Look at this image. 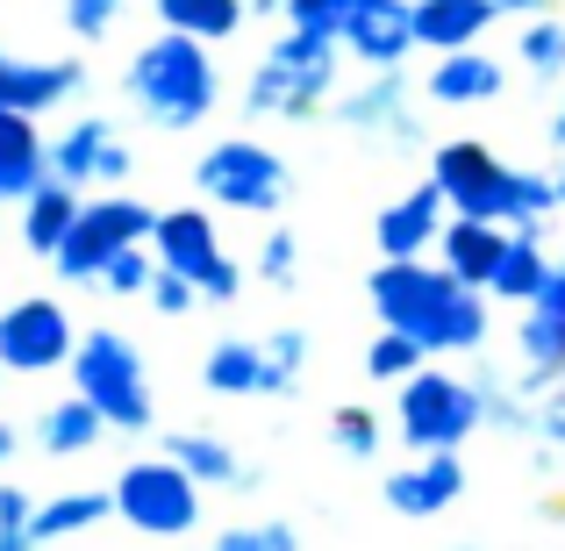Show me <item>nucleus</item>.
<instances>
[{
    "mask_svg": "<svg viewBox=\"0 0 565 551\" xmlns=\"http://www.w3.org/2000/svg\"><path fill=\"white\" fill-rule=\"evenodd\" d=\"M487 301H494L487 287H466V279H451L429 258H380V273H373L380 330L415 337L429 359H458V351L472 359L487 345V330H494Z\"/></svg>",
    "mask_w": 565,
    "mask_h": 551,
    "instance_id": "1",
    "label": "nucleus"
},
{
    "mask_svg": "<svg viewBox=\"0 0 565 551\" xmlns=\"http://www.w3.org/2000/svg\"><path fill=\"white\" fill-rule=\"evenodd\" d=\"M429 180L437 193L451 201V215H472V222H544L558 208V187L544 180V172H515L501 166L487 144L458 137V144H437V158H429Z\"/></svg>",
    "mask_w": 565,
    "mask_h": 551,
    "instance_id": "2",
    "label": "nucleus"
},
{
    "mask_svg": "<svg viewBox=\"0 0 565 551\" xmlns=\"http://www.w3.org/2000/svg\"><path fill=\"white\" fill-rule=\"evenodd\" d=\"M222 80H215V57H207L201 36H180V29H158L137 57H129V100L151 115L158 129H193L207 123Z\"/></svg>",
    "mask_w": 565,
    "mask_h": 551,
    "instance_id": "3",
    "label": "nucleus"
},
{
    "mask_svg": "<svg viewBox=\"0 0 565 551\" xmlns=\"http://www.w3.org/2000/svg\"><path fill=\"white\" fill-rule=\"evenodd\" d=\"M337 65H344V43H337V36L287 29V36L258 57V72H250V115H273V123H308V115L337 94Z\"/></svg>",
    "mask_w": 565,
    "mask_h": 551,
    "instance_id": "4",
    "label": "nucleus"
},
{
    "mask_svg": "<svg viewBox=\"0 0 565 551\" xmlns=\"http://www.w3.org/2000/svg\"><path fill=\"white\" fill-rule=\"evenodd\" d=\"M72 386L108 415V430L122 437H143L158 423V401H151V372H143V351L129 345L122 330H86L79 351H72Z\"/></svg>",
    "mask_w": 565,
    "mask_h": 551,
    "instance_id": "5",
    "label": "nucleus"
},
{
    "mask_svg": "<svg viewBox=\"0 0 565 551\" xmlns=\"http://www.w3.org/2000/svg\"><path fill=\"white\" fill-rule=\"evenodd\" d=\"M394 430L408 452H458L472 430H487L480 380H458L444 365H423L415 380L394 386Z\"/></svg>",
    "mask_w": 565,
    "mask_h": 551,
    "instance_id": "6",
    "label": "nucleus"
},
{
    "mask_svg": "<svg viewBox=\"0 0 565 551\" xmlns=\"http://www.w3.org/2000/svg\"><path fill=\"white\" fill-rule=\"evenodd\" d=\"M108 495H115V516H122L137 538H186V530L201 523V480L166 452L122 466V480H115Z\"/></svg>",
    "mask_w": 565,
    "mask_h": 551,
    "instance_id": "7",
    "label": "nucleus"
},
{
    "mask_svg": "<svg viewBox=\"0 0 565 551\" xmlns=\"http://www.w3.org/2000/svg\"><path fill=\"white\" fill-rule=\"evenodd\" d=\"M151 230H158V208H143L137 193H100V201L79 208V222H72V236L57 244L51 265H57V279H72V287H94L100 265L122 258V251H137V244H151Z\"/></svg>",
    "mask_w": 565,
    "mask_h": 551,
    "instance_id": "8",
    "label": "nucleus"
},
{
    "mask_svg": "<svg viewBox=\"0 0 565 551\" xmlns=\"http://www.w3.org/2000/svg\"><path fill=\"white\" fill-rule=\"evenodd\" d=\"M193 180L215 208H236V215H273L279 201H287V158L265 151V144L250 137H222L201 151V166H193Z\"/></svg>",
    "mask_w": 565,
    "mask_h": 551,
    "instance_id": "9",
    "label": "nucleus"
},
{
    "mask_svg": "<svg viewBox=\"0 0 565 551\" xmlns=\"http://www.w3.org/2000/svg\"><path fill=\"white\" fill-rule=\"evenodd\" d=\"M151 251H158L166 273H186L201 287V301H236V287H244V265L222 251L207 208H166L158 230H151Z\"/></svg>",
    "mask_w": 565,
    "mask_h": 551,
    "instance_id": "10",
    "label": "nucleus"
},
{
    "mask_svg": "<svg viewBox=\"0 0 565 551\" xmlns=\"http://www.w3.org/2000/svg\"><path fill=\"white\" fill-rule=\"evenodd\" d=\"M72 351H79V330H72L65 301L29 294V301H8V308H0V365H8V372L36 380V372L72 365Z\"/></svg>",
    "mask_w": 565,
    "mask_h": 551,
    "instance_id": "11",
    "label": "nucleus"
},
{
    "mask_svg": "<svg viewBox=\"0 0 565 551\" xmlns=\"http://www.w3.org/2000/svg\"><path fill=\"white\" fill-rule=\"evenodd\" d=\"M129 172H137V151L108 115H79L65 137H51V180L65 187H122Z\"/></svg>",
    "mask_w": 565,
    "mask_h": 551,
    "instance_id": "12",
    "label": "nucleus"
},
{
    "mask_svg": "<svg viewBox=\"0 0 565 551\" xmlns=\"http://www.w3.org/2000/svg\"><path fill=\"white\" fill-rule=\"evenodd\" d=\"M386 509L408 516V523H429V516H444L458 495H466V458L458 452H415L408 466H394L380 480Z\"/></svg>",
    "mask_w": 565,
    "mask_h": 551,
    "instance_id": "13",
    "label": "nucleus"
},
{
    "mask_svg": "<svg viewBox=\"0 0 565 551\" xmlns=\"http://www.w3.org/2000/svg\"><path fill=\"white\" fill-rule=\"evenodd\" d=\"M337 43H344L365 72H401V57L423 43L415 36V0H359Z\"/></svg>",
    "mask_w": 565,
    "mask_h": 551,
    "instance_id": "14",
    "label": "nucleus"
},
{
    "mask_svg": "<svg viewBox=\"0 0 565 551\" xmlns=\"http://www.w3.org/2000/svg\"><path fill=\"white\" fill-rule=\"evenodd\" d=\"M523 394L544 401L565 380V273H552V287L523 308Z\"/></svg>",
    "mask_w": 565,
    "mask_h": 551,
    "instance_id": "15",
    "label": "nucleus"
},
{
    "mask_svg": "<svg viewBox=\"0 0 565 551\" xmlns=\"http://www.w3.org/2000/svg\"><path fill=\"white\" fill-rule=\"evenodd\" d=\"M337 115L373 144H423V123H415V100H408V86H401V72H373L365 86H351V94L337 100Z\"/></svg>",
    "mask_w": 565,
    "mask_h": 551,
    "instance_id": "16",
    "label": "nucleus"
},
{
    "mask_svg": "<svg viewBox=\"0 0 565 551\" xmlns=\"http://www.w3.org/2000/svg\"><path fill=\"white\" fill-rule=\"evenodd\" d=\"M444 222H451V201L437 193V180L408 187L401 201H386V208H380V222H373L380 258H423V251H437Z\"/></svg>",
    "mask_w": 565,
    "mask_h": 551,
    "instance_id": "17",
    "label": "nucleus"
},
{
    "mask_svg": "<svg viewBox=\"0 0 565 551\" xmlns=\"http://www.w3.org/2000/svg\"><path fill=\"white\" fill-rule=\"evenodd\" d=\"M79 86H86L79 57H8L0 51V108H14V115H43L57 100H72Z\"/></svg>",
    "mask_w": 565,
    "mask_h": 551,
    "instance_id": "18",
    "label": "nucleus"
},
{
    "mask_svg": "<svg viewBox=\"0 0 565 551\" xmlns=\"http://www.w3.org/2000/svg\"><path fill=\"white\" fill-rule=\"evenodd\" d=\"M552 222H515L509 230V251H501V273H494V301H515V308H530L544 287H552V273H558V258H552Z\"/></svg>",
    "mask_w": 565,
    "mask_h": 551,
    "instance_id": "19",
    "label": "nucleus"
},
{
    "mask_svg": "<svg viewBox=\"0 0 565 551\" xmlns=\"http://www.w3.org/2000/svg\"><path fill=\"white\" fill-rule=\"evenodd\" d=\"M501 251H509V222H472V215H451L437 236V265L466 287H494L501 273Z\"/></svg>",
    "mask_w": 565,
    "mask_h": 551,
    "instance_id": "20",
    "label": "nucleus"
},
{
    "mask_svg": "<svg viewBox=\"0 0 565 551\" xmlns=\"http://www.w3.org/2000/svg\"><path fill=\"white\" fill-rule=\"evenodd\" d=\"M501 0H415V36L423 51L451 57V51H480V36L494 29Z\"/></svg>",
    "mask_w": 565,
    "mask_h": 551,
    "instance_id": "21",
    "label": "nucleus"
},
{
    "mask_svg": "<svg viewBox=\"0 0 565 551\" xmlns=\"http://www.w3.org/2000/svg\"><path fill=\"white\" fill-rule=\"evenodd\" d=\"M51 180V144L36 137V115L0 108V201H29Z\"/></svg>",
    "mask_w": 565,
    "mask_h": 551,
    "instance_id": "22",
    "label": "nucleus"
},
{
    "mask_svg": "<svg viewBox=\"0 0 565 551\" xmlns=\"http://www.w3.org/2000/svg\"><path fill=\"white\" fill-rule=\"evenodd\" d=\"M201 380L207 394L236 401V394H273V359H265V345H236V337H215L201 359Z\"/></svg>",
    "mask_w": 565,
    "mask_h": 551,
    "instance_id": "23",
    "label": "nucleus"
},
{
    "mask_svg": "<svg viewBox=\"0 0 565 551\" xmlns=\"http://www.w3.org/2000/svg\"><path fill=\"white\" fill-rule=\"evenodd\" d=\"M100 437H108V415H100L86 394L51 401V409L36 415V444H43V458H86Z\"/></svg>",
    "mask_w": 565,
    "mask_h": 551,
    "instance_id": "24",
    "label": "nucleus"
},
{
    "mask_svg": "<svg viewBox=\"0 0 565 551\" xmlns=\"http://www.w3.org/2000/svg\"><path fill=\"white\" fill-rule=\"evenodd\" d=\"M79 187H65V180H43L36 193L22 201V244L36 251V258H57V244L72 236V222H79Z\"/></svg>",
    "mask_w": 565,
    "mask_h": 551,
    "instance_id": "25",
    "label": "nucleus"
},
{
    "mask_svg": "<svg viewBox=\"0 0 565 551\" xmlns=\"http://www.w3.org/2000/svg\"><path fill=\"white\" fill-rule=\"evenodd\" d=\"M494 94H501V57L487 51H451L429 72V100H444V108H472V100H494Z\"/></svg>",
    "mask_w": 565,
    "mask_h": 551,
    "instance_id": "26",
    "label": "nucleus"
},
{
    "mask_svg": "<svg viewBox=\"0 0 565 551\" xmlns=\"http://www.w3.org/2000/svg\"><path fill=\"white\" fill-rule=\"evenodd\" d=\"M166 458H180L201 487H258V473L236 466V452L222 437H207V430H172V437H166Z\"/></svg>",
    "mask_w": 565,
    "mask_h": 551,
    "instance_id": "27",
    "label": "nucleus"
},
{
    "mask_svg": "<svg viewBox=\"0 0 565 551\" xmlns=\"http://www.w3.org/2000/svg\"><path fill=\"white\" fill-rule=\"evenodd\" d=\"M100 516H115V495H100V487H72V495L36 501V523H29V530H36V544H65V538H86Z\"/></svg>",
    "mask_w": 565,
    "mask_h": 551,
    "instance_id": "28",
    "label": "nucleus"
},
{
    "mask_svg": "<svg viewBox=\"0 0 565 551\" xmlns=\"http://www.w3.org/2000/svg\"><path fill=\"white\" fill-rule=\"evenodd\" d=\"M158 22L180 29V36H201V43H222L250 22V0H151Z\"/></svg>",
    "mask_w": 565,
    "mask_h": 551,
    "instance_id": "29",
    "label": "nucleus"
},
{
    "mask_svg": "<svg viewBox=\"0 0 565 551\" xmlns=\"http://www.w3.org/2000/svg\"><path fill=\"white\" fill-rule=\"evenodd\" d=\"M423 365H429V351L415 345V337H401V330H380V337H373V351H365V372H373V380H386V386L415 380Z\"/></svg>",
    "mask_w": 565,
    "mask_h": 551,
    "instance_id": "30",
    "label": "nucleus"
},
{
    "mask_svg": "<svg viewBox=\"0 0 565 551\" xmlns=\"http://www.w3.org/2000/svg\"><path fill=\"white\" fill-rule=\"evenodd\" d=\"M151 279H158V251H151V244H137V251H122V258L100 265L94 287H100V294H115V301H129V294H151Z\"/></svg>",
    "mask_w": 565,
    "mask_h": 551,
    "instance_id": "31",
    "label": "nucleus"
},
{
    "mask_svg": "<svg viewBox=\"0 0 565 551\" xmlns=\"http://www.w3.org/2000/svg\"><path fill=\"white\" fill-rule=\"evenodd\" d=\"M480 409L494 430H509V437H537V409H530V394H515L509 380H480Z\"/></svg>",
    "mask_w": 565,
    "mask_h": 551,
    "instance_id": "32",
    "label": "nucleus"
},
{
    "mask_svg": "<svg viewBox=\"0 0 565 551\" xmlns=\"http://www.w3.org/2000/svg\"><path fill=\"white\" fill-rule=\"evenodd\" d=\"M207 551H301L294 538V523H279V516H265V523H230L207 538Z\"/></svg>",
    "mask_w": 565,
    "mask_h": 551,
    "instance_id": "33",
    "label": "nucleus"
},
{
    "mask_svg": "<svg viewBox=\"0 0 565 551\" xmlns=\"http://www.w3.org/2000/svg\"><path fill=\"white\" fill-rule=\"evenodd\" d=\"M330 437L344 458H380V415L365 409V401H344V409L330 415Z\"/></svg>",
    "mask_w": 565,
    "mask_h": 551,
    "instance_id": "34",
    "label": "nucleus"
},
{
    "mask_svg": "<svg viewBox=\"0 0 565 551\" xmlns=\"http://www.w3.org/2000/svg\"><path fill=\"white\" fill-rule=\"evenodd\" d=\"M515 57H523L537 80H565V22H530Z\"/></svg>",
    "mask_w": 565,
    "mask_h": 551,
    "instance_id": "35",
    "label": "nucleus"
},
{
    "mask_svg": "<svg viewBox=\"0 0 565 551\" xmlns=\"http://www.w3.org/2000/svg\"><path fill=\"white\" fill-rule=\"evenodd\" d=\"M351 8H359V0H287V29H308V36H344Z\"/></svg>",
    "mask_w": 565,
    "mask_h": 551,
    "instance_id": "36",
    "label": "nucleus"
},
{
    "mask_svg": "<svg viewBox=\"0 0 565 551\" xmlns=\"http://www.w3.org/2000/svg\"><path fill=\"white\" fill-rule=\"evenodd\" d=\"M265 359H273V394H287L308 365V330H273L265 337Z\"/></svg>",
    "mask_w": 565,
    "mask_h": 551,
    "instance_id": "37",
    "label": "nucleus"
},
{
    "mask_svg": "<svg viewBox=\"0 0 565 551\" xmlns=\"http://www.w3.org/2000/svg\"><path fill=\"white\" fill-rule=\"evenodd\" d=\"M294 273H301L294 230H265V244H258V279H265V287H294Z\"/></svg>",
    "mask_w": 565,
    "mask_h": 551,
    "instance_id": "38",
    "label": "nucleus"
},
{
    "mask_svg": "<svg viewBox=\"0 0 565 551\" xmlns=\"http://www.w3.org/2000/svg\"><path fill=\"white\" fill-rule=\"evenodd\" d=\"M115 22H122V0H65V29L86 43H100Z\"/></svg>",
    "mask_w": 565,
    "mask_h": 551,
    "instance_id": "39",
    "label": "nucleus"
},
{
    "mask_svg": "<svg viewBox=\"0 0 565 551\" xmlns=\"http://www.w3.org/2000/svg\"><path fill=\"white\" fill-rule=\"evenodd\" d=\"M151 308H158V316H193V308H201V287H193L186 273H166V265H158V279H151Z\"/></svg>",
    "mask_w": 565,
    "mask_h": 551,
    "instance_id": "40",
    "label": "nucleus"
},
{
    "mask_svg": "<svg viewBox=\"0 0 565 551\" xmlns=\"http://www.w3.org/2000/svg\"><path fill=\"white\" fill-rule=\"evenodd\" d=\"M29 523H36V495L14 487V480H0V530H29Z\"/></svg>",
    "mask_w": 565,
    "mask_h": 551,
    "instance_id": "41",
    "label": "nucleus"
},
{
    "mask_svg": "<svg viewBox=\"0 0 565 551\" xmlns=\"http://www.w3.org/2000/svg\"><path fill=\"white\" fill-rule=\"evenodd\" d=\"M14 444H22V437H14V423H8V415H0V466H8V458H14Z\"/></svg>",
    "mask_w": 565,
    "mask_h": 551,
    "instance_id": "42",
    "label": "nucleus"
},
{
    "mask_svg": "<svg viewBox=\"0 0 565 551\" xmlns=\"http://www.w3.org/2000/svg\"><path fill=\"white\" fill-rule=\"evenodd\" d=\"M544 0H501V14H537Z\"/></svg>",
    "mask_w": 565,
    "mask_h": 551,
    "instance_id": "43",
    "label": "nucleus"
},
{
    "mask_svg": "<svg viewBox=\"0 0 565 551\" xmlns=\"http://www.w3.org/2000/svg\"><path fill=\"white\" fill-rule=\"evenodd\" d=\"M552 137H558V151H565V108H558V123H552Z\"/></svg>",
    "mask_w": 565,
    "mask_h": 551,
    "instance_id": "44",
    "label": "nucleus"
},
{
    "mask_svg": "<svg viewBox=\"0 0 565 551\" xmlns=\"http://www.w3.org/2000/svg\"><path fill=\"white\" fill-rule=\"evenodd\" d=\"M558 201H565V172H558Z\"/></svg>",
    "mask_w": 565,
    "mask_h": 551,
    "instance_id": "45",
    "label": "nucleus"
},
{
    "mask_svg": "<svg viewBox=\"0 0 565 551\" xmlns=\"http://www.w3.org/2000/svg\"><path fill=\"white\" fill-rule=\"evenodd\" d=\"M558 394H565V380H558Z\"/></svg>",
    "mask_w": 565,
    "mask_h": 551,
    "instance_id": "46",
    "label": "nucleus"
},
{
    "mask_svg": "<svg viewBox=\"0 0 565 551\" xmlns=\"http://www.w3.org/2000/svg\"><path fill=\"white\" fill-rule=\"evenodd\" d=\"M0 372H8V365H0Z\"/></svg>",
    "mask_w": 565,
    "mask_h": 551,
    "instance_id": "47",
    "label": "nucleus"
}]
</instances>
